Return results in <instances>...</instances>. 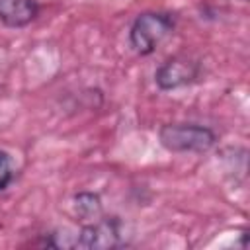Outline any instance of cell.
Returning a JSON list of instances; mask_svg holds the SVG:
<instances>
[{"mask_svg": "<svg viewBox=\"0 0 250 250\" xmlns=\"http://www.w3.org/2000/svg\"><path fill=\"white\" fill-rule=\"evenodd\" d=\"M176 27V20L168 12H143L139 14L129 27V45L141 55H152L172 33Z\"/></svg>", "mask_w": 250, "mask_h": 250, "instance_id": "1", "label": "cell"}, {"mask_svg": "<svg viewBox=\"0 0 250 250\" xmlns=\"http://www.w3.org/2000/svg\"><path fill=\"white\" fill-rule=\"evenodd\" d=\"M158 141L168 152H207L217 143V133L199 123H164L158 129Z\"/></svg>", "mask_w": 250, "mask_h": 250, "instance_id": "2", "label": "cell"}, {"mask_svg": "<svg viewBox=\"0 0 250 250\" xmlns=\"http://www.w3.org/2000/svg\"><path fill=\"white\" fill-rule=\"evenodd\" d=\"M125 244V234H123V223L119 217H105L102 215L100 219L82 225L78 230L72 246L76 248H88V250H109V248H119Z\"/></svg>", "mask_w": 250, "mask_h": 250, "instance_id": "3", "label": "cell"}, {"mask_svg": "<svg viewBox=\"0 0 250 250\" xmlns=\"http://www.w3.org/2000/svg\"><path fill=\"white\" fill-rule=\"evenodd\" d=\"M201 74V62L188 55H174L166 59L154 72V84L162 92L178 90L193 84Z\"/></svg>", "mask_w": 250, "mask_h": 250, "instance_id": "4", "label": "cell"}, {"mask_svg": "<svg viewBox=\"0 0 250 250\" xmlns=\"http://www.w3.org/2000/svg\"><path fill=\"white\" fill-rule=\"evenodd\" d=\"M39 16V0H0V21L10 29H21Z\"/></svg>", "mask_w": 250, "mask_h": 250, "instance_id": "5", "label": "cell"}, {"mask_svg": "<svg viewBox=\"0 0 250 250\" xmlns=\"http://www.w3.org/2000/svg\"><path fill=\"white\" fill-rule=\"evenodd\" d=\"M70 215L76 223L86 225L104 215V205L98 193L94 191H78L70 199Z\"/></svg>", "mask_w": 250, "mask_h": 250, "instance_id": "6", "label": "cell"}, {"mask_svg": "<svg viewBox=\"0 0 250 250\" xmlns=\"http://www.w3.org/2000/svg\"><path fill=\"white\" fill-rule=\"evenodd\" d=\"M14 176H16V170H14L12 156L6 150H0V191H4L12 184Z\"/></svg>", "mask_w": 250, "mask_h": 250, "instance_id": "7", "label": "cell"}]
</instances>
